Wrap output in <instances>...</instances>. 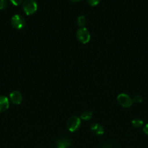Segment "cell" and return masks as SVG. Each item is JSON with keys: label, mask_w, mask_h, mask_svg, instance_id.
I'll list each match as a JSON object with an SVG mask.
<instances>
[{"label": "cell", "mask_w": 148, "mask_h": 148, "mask_svg": "<svg viewBox=\"0 0 148 148\" xmlns=\"http://www.w3.org/2000/svg\"><path fill=\"white\" fill-rule=\"evenodd\" d=\"M92 117V113L89 111H84L82 114H81V119L86 121H89Z\"/></svg>", "instance_id": "cell-10"}, {"label": "cell", "mask_w": 148, "mask_h": 148, "mask_svg": "<svg viewBox=\"0 0 148 148\" xmlns=\"http://www.w3.org/2000/svg\"><path fill=\"white\" fill-rule=\"evenodd\" d=\"M77 23H78V25L80 27H84V25L86 24V19L84 16L81 15L78 17L77 19Z\"/></svg>", "instance_id": "cell-11"}, {"label": "cell", "mask_w": 148, "mask_h": 148, "mask_svg": "<svg viewBox=\"0 0 148 148\" xmlns=\"http://www.w3.org/2000/svg\"><path fill=\"white\" fill-rule=\"evenodd\" d=\"M11 24L13 27L17 30H20L26 25V20L20 14H15L11 20Z\"/></svg>", "instance_id": "cell-5"}, {"label": "cell", "mask_w": 148, "mask_h": 148, "mask_svg": "<svg viewBox=\"0 0 148 148\" xmlns=\"http://www.w3.org/2000/svg\"><path fill=\"white\" fill-rule=\"evenodd\" d=\"M37 7L36 0H25L23 3V10L27 15L34 14L37 10Z\"/></svg>", "instance_id": "cell-1"}, {"label": "cell", "mask_w": 148, "mask_h": 148, "mask_svg": "<svg viewBox=\"0 0 148 148\" xmlns=\"http://www.w3.org/2000/svg\"><path fill=\"white\" fill-rule=\"evenodd\" d=\"M76 36L78 40H79L81 43H84V44L88 43L90 40V38H91L89 31L85 27H80V28L77 30Z\"/></svg>", "instance_id": "cell-3"}, {"label": "cell", "mask_w": 148, "mask_h": 148, "mask_svg": "<svg viewBox=\"0 0 148 148\" xmlns=\"http://www.w3.org/2000/svg\"><path fill=\"white\" fill-rule=\"evenodd\" d=\"M10 98L11 102L15 105H20L23 101V95L19 91H13L10 93Z\"/></svg>", "instance_id": "cell-6"}, {"label": "cell", "mask_w": 148, "mask_h": 148, "mask_svg": "<svg viewBox=\"0 0 148 148\" xmlns=\"http://www.w3.org/2000/svg\"><path fill=\"white\" fill-rule=\"evenodd\" d=\"M132 125L133 126V127L135 128H140L141 127H142L144 124L143 121L140 119H134L131 122Z\"/></svg>", "instance_id": "cell-12"}, {"label": "cell", "mask_w": 148, "mask_h": 148, "mask_svg": "<svg viewBox=\"0 0 148 148\" xmlns=\"http://www.w3.org/2000/svg\"><path fill=\"white\" fill-rule=\"evenodd\" d=\"M143 131H144V132L147 134V135H148V124H145V126L144 127V128H143Z\"/></svg>", "instance_id": "cell-17"}, {"label": "cell", "mask_w": 148, "mask_h": 148, "mask_svg": "<svg viewBox=\"0 0 148 148\" xmlns=\"http://www.w3.org/2000/svg\"><path fill=\"white\" fill-rule=\"evenodd\" d=\"M66 126L70 132H74L77 131L81 126V119L76 116H72L67 121Z\"/></svg>", "instance_id": "cell-2"}, {"label": "cell", "mask_w": 148, "mask_h": 148, "mask_svg": "<svg viewBox=\"0 0 148 148\" xmlns=\"http://www.w3.org/2000/svg\"><path fill=\"white\" fill-rule=\"evenodd\" d=\"M91 130L96 135H101L104 134V128L102 125L97 123H94L91 125Z\"/></svg>", "instance_id": "cell-9"}, {"label": "cell", "mask_w": 148, "mask_h": 148, "mask_svg": "<svg viewBox=\"0 0 148 148\" xmlns=\"http://www.w3.org/2000/svg\"><path fill=\"white\" fill-rule=\"evenodd\" d=\"M10 1H11V2L14 5L17 6V5H19V4H21L22 1H23V0H10Z\"/></svg>", "instance_id": "cell-16"}, {"label": "cell", "mask_w": 148, "mask_h": 148, "mask_svg": "<svg viewBox=\"0 0 148 148\" xmlns=\"http://www.w3.org/2000/svg\"><path fill=\"white\" fill-rule=\"evenodd\" d=\"M72 144L71 140L69 137H63L58 139L57 141V148H68Z\"/></svg>", "instance_id": "cell-7"}, {"label": "cell", "mask_w": 148, "mask_h": 148, "mask_svg": "<svg viewBox=\"0 0 148 148\" xmlns=\"http://www.w3.org/2000/svg\"><path fill=\"white\" fill-rule=\"evenodd\" d=\"M10 106L9 99L6 96H0V113L7 111Z\"/></svg>", "instance_id": "cell-8"}, {"label": "cell", "mask_w": 148, "mask_h": 148, "mask_svg": "<svg viewBox=\"0 0 148 148\" xmlns=\"http://www.w3.org/2000/svg\"><path fill=\"white\" fill-rule=\"evenodd\" d=\"M70 1H73V2H77V1H81V0H70Z\"/></svg>", "instance_id": "cell-18"}, {"label": "cell", "mask_w": 148, "mask_h": 148, "mask_svg": "<svg viewBox=\"0 0 148 148\" xmlns=\"http://www.w3.org/2000/svg\"><path fill=\"white\" fill-rule=\"evenodd\" d=\"M100 0H87L89 4L91 6H92V7H94V6L97 5V4L100 3Z\"/></svg>", "instance_id": "cell-15"}, {"label": "cell", "mask_w": 148, "mask_h": 148, "mask_svg": "<svg viewBox=\"0 0 148 148\" xmlns=\"http://www.w3.org/2000/svg\"><path fill=\"white\" fill-rule=\"evenodd\" d=\"M117 101L119 105L124 107V108H129V107L131 106L133 103V99H131V98L129 95L125 93L119 94L117 97Z\"/></svg>", "instance_id": "cell-4"}, {"label": "cell", "mask_w": 148, "mask_h": 148, "mask_svg": "<svg viewBox=\"0 0 148 148\" xmlns=\"http://www.w3.org/2000/svg\"><path fill=\"white\" fill-rule=\"evenodd\" d=\"M9 4L7 0H0V10H5L7 8Z\"/></svg>", "instance_id": "cell-13"}, {"label": "cell", "mask_w": 148, "mask_h": 148, "mask_svg": "<svg viewBox=\"0 0 148 148\" xmlns=\"http://www.w3.org/2000/svg\"><path fill=\"white\" fill-rule=\"evenodd\" d=\"M133 102L136 103H140L142 102V97L139 95H136L133 97Z\"/></svg>", "instance_id": "cell-14"}]
</instances>
